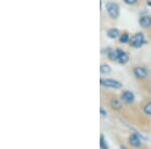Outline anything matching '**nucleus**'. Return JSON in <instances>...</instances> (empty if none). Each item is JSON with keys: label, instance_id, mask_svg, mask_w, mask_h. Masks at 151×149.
Listing matches in <instances>:
<instances>
[{"label": "nucleus", "instance_id": "nucleus-9", "mask_svg": "<svg viewBox=\"0 0 151 149\" xmlns=\"http://www.w3.org/2000/svg\"><path fill=\"white\" fill-rule=\"evenodd\" d=\"M110 105H111V107L113 109L119 110V109L122 108V101H121V100H119V99H117V98H113V99L111 100V102H110Z\"/></svg>", "mask_w": 151, "mask_h": 149}, {"label": "nucleus", "instance_id": "nucleus-1", "mask_svg": "<svg viewBox=\"0 0 151 149\" xmlns=\"http://www.w3.org/2000/svg\"><path fill=\"white\" fill-rule=\"evenodd\" d=\"M129 43H130V45L132 46V48H140V46H142L145 43L143 33L139 32V33L134 35L132 37L130 38V40H129Z\"/></svg>", "mask_w": 151, "mask_h": 149}, {"label": "nucleus", "instance_id": "nucleus-14", "mask_svg": "<svg viewBox=\"0 0 151 149\" xmlns=\"http://www.w3.org/2000/svg\"><path fill=\"white\" fill-rule=\"evenodd\" d=\"M143 111H144L145 114L151 116V102H149V103H147L145 105L144 108H143Z\"/></svg>", "mask_w": 151, "mask_h": 149}, {"label": "nucleus", "instance_id": "nucleus-17", "mask_svg": "<svg viewBox=\"0 0 151 149\" xmlns=\"http://www.w3.org/2000/svg\"><path fill=\"white\" fill-rule=\"evenodd\" d=\"M100 113H101V116L103 117V118H105V117H107V112L105 111V110L103 108L100 109Z\"/></svg>", "mask_w": 151, "mask_h": 149}, {"label": "nucleus", "instance_id": "nucleus-18", "mask_svg": "<svg viewBox=\"0 0 151 149\" xmlns=\"http://www.w3.org/2000/svg\"><path fill=\"white\" fill-rule=\"evenodd\" d=\"M147 4H148V6H150V7H151V1H149V2H147Z\"/></svg>", "mask_w": 151, "mask_h": 149}, {"label": "nucleus", "instance_id": "nucleus-16", "mask_svg": "<svg viewBox=\"0 0 151 149\" xmlns=\"http://www.w3.org/2000/svg\"><path fill=\"white\" fill-rule=\"evenodd\" d=\"M137 1H138V0H124V2H125V3L130 4V5H133V4H135Z\"/></svg>", "mask_w": 151, "mask_h": 149}, {"label": "nucleus", "instance_id": "nucleus-6", "mask_svg": "<svg viewBox=\"0 0 151 149\" xmlns=\"http://www.w3.org/2000/svg\"><path fill=\"white\" fill-rule=\"evenodd\" d=\"M129 143H130L131 146L133 147H140L141 146V138L138 134L134 133L132 135H130L129 137Z\"/></svg>", "mask_w": 151, "mask_h": 149}, {"label": "nucleus", "instance_id": "nucleus-11", "mask_svg": "<svg viewBox=\"0 0 151 149\" xmlns=\"http://www.w3.org/2000/svg\"><path fill=\"white\" fill-rule=\"evenodd\" d=\"M107 35L110 38H116L119 36V30L116 28H112V29H109L108 32H107Z\"/></svg>", "mask_w": 151, "mask_h": 149}, {"label": "nucleus", "instance_id": "nucleus-2", "mask_svg": "<svg viewBox=\"0 0 151 149\" xmlns=\"http://www.w3.org/2000/svg\"><path fill=\"white\" fill-rule=\"evenodd\" d=\"M106 9L108 14L110 15V17H112L113 19H116L119 17V14H120V8L119 6L117 5L116 3L114 2H108L106 4Z\"/></svg>", "mask_w": 151, "mask_h": 149}, {"label": "nucleus", "instance_id": "nucleus-13", "mask_svg": "<svg viewBox=\"0 0 151 149\" xmlns=\"http://www.w3.org/2000/svg\"><path fill=\"white\" fill-rule=\"evenodd\" d=\"M129 40H130V37H129L128 33H123V35L120 36V42L127 43V42H129Z\"/></svg>", "mask_w": 151, "mask_h": 149}, {"label": "nucleus", "instance_id": "nucleus-15", "mask_svg": "<svg viewBox=\"0 0 151 149\" xmlns=\"http://www.w3.org/2000/svg\"><path fill=\"white\" fill-rule=\"evenodd\" d=\"M100 147L103 148V149H107L108 148V145L105 143V140H104V136L101 135V140H100Z\"/></svg>", "mask_w": 151, "mask_h": 149}, {"label": "nucleus", "instance_id": "nucleus-12", "mask_svg": "<svg viewBox=\"0 0 151 149\" xmlns=\"http://www.w3.org/2000/svg\"><path fill=\"white\" fill-rule=\"evenodd\" d=\"M100 72H101V74H109V73H111V67L107 63H103L100 67Z\"/></svg>", "mask_w": 151, "mask_h": 149}, {"label": "nucleus", "instance_id": "nucleus-8", "mask_svg": "<svg viewBox=\"0 0 151 149\" xmlns=\"http://www.w3.org/2000/svg\"><path fill=\"white\" fill-rule=\"evenodd\" d=\"M139 24L141 25V27L143 28H148L151 26V17L150 16H143L140 18Z\"/></svg>", "mask_w": 151, "mask_h": 149}, {"label": "nucleus", "instance_id": "nucleus-10", "mask_svg": "<svg viewBox=\"0 0 151 149\" xmlns=\"http://www.w3.org/2000/svg\"><path fill=\"white\" fill-rule=\"evenodd\" d=\"M128 62H129V55L123 50L122 53L120 55V57H119L118 63H121V65H125V63H127Z\"/></svg>", "mask_w": 151, "mask_h": 149}, {"label": "nucleus", "instance_id": "nucleus-3", "mask_svg": "<svg viewBox=\"0 0 151 149\" xmlns=\"http://www.w3.org/2000/svg\"><path fill=\"white\" fill-rule=\"evenodd\" d=\"M100 84L104 87L112 88V89H120V88H122V84L119 81L113 79H101L100 80Z\"/></svg>", "mask_w": 151, "mask_h": 149}, {"label": "nucleus", "instance_id": "nucleus-5", "mask_svg": "<svg viewBox=\"0 0 151 149\" xmlns=\"http://www.w3.org/2000/svg\"><path fill=\"white\" fill-rule=\"evenodd\" d=\"M123 50L121 48H115V50H112L108 53V58L112 62H118L119 57L122 53Z\"/></svg>", "mask_w": 151, "mask_h": 149}, {"label": "nucleus", "instance_id": "nucleus-7", "mask_svg": "<svg viewBox=\"0 0 151 149\" xmlns=\"http://www.w3.org/2000/svg\"><path fill=\"white\" fill-rule=\"evenodd\" d=\"M121 98H122L123 102H125V103H127V104L133 103L134 100H135L134 94L132 92H130V91H124L122 93V95H121Z\"/></svg>", "mask_w": 151, "mask_h": 149}, {"label": "nucleus", "instance_id": "nucleus-4", "mask_svg": "<svg viewBox=\"0 0 151 149\" xmlns=\"http://www.w3.org/2000/svg\"><path fill=\"white\" fill-rule=\"evenodd\" d=\"M133 75L135 76L137 79L142 80V79H145L148 76V72H147V70L143 67H135L133 69Z\"/></svg>", "mask_w": 151, "mask_h": 149}]
</instances>
